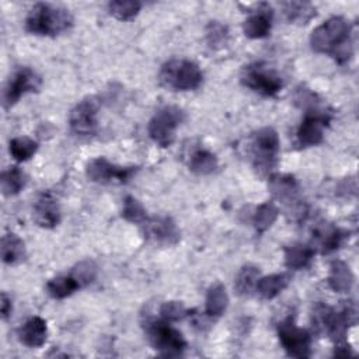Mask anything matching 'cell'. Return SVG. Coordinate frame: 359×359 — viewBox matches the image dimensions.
I'll use <instances>...</instances> for the list:
<instances>
[{
    "instance_id": "6da1fadb",
    "label": "cell",
    "mask_w": 359,
    "mask_h": 359,
    "mask_svg": "<svg viewBox=\"0 0 359 359\" xmlns=\"http://www.w3.org/2000/svg\"><path fill=\"white\" fill-rule=\"evenodd\" d=\"M310 45L314 52L330 55L339 65L349 62L353 56L351 24L344 17L328 18L313 29Z\"/></svg>"
},
{
    "instance_id": "7a4b0ae2",
    "label": "cell",
    "mask_w": 359,
    "mask_h": 359,
    "mask_svg": "<svg viewBox=\"0 0 359 359\" xmlns=\"http://www.w3.org/2000/svg\"><path fill=\"white\" fill-rule=\"evenodd\" d=\"M73 15L69 10L49 3H36L25 18V29L41 36H56L69 31Z\"/></svg>"
},
{
    "instance_id": "3957f363",
    "label": "cell",
    "mask_w": 359,
    "mask_h": 359,
    "mask_svg": "<svg viewBox=\"0 0 359 359\" xmlns=\"http://www.w3.org/2000/svg\"><path fill=\"white\" fill-rule=\"evenodd\" d=\"M311 320L316 330L320 334L327 335L331 341L335 342V345L345 344L348 328L355 325L348 302H345L341 310H337L324 303H317L313 307Z\"/></svg>"
},
{
    "instance_id": "277c9868",
    "label": "cell",
    "mask_w": 359,
    "mask_h": 359,
    "mask_svg": "<svg viewBox=\"0 0 359 359\" xmlns=\"http://www.w3.org/2000/svg\"><path fill=\"white\" fill-rule=\"evenodd\" d=\"M160 83L175 91L196 90L202 81L203 74L201 67L188 59H171L165 62L158 73Z\"/></svg>"
},
{
    "instance_id": "5b68a950",
    "label": "cell",
    "mask_w": 359,
    "mask_h": 359,
    "mask_svg": "<svg viewBox=\"0 0 359 359\" xmlns=\"http://www.w3.org/2000/svg\"><path fill=\"white\" fill-rule=\"evenodd\" d=\"M280 150L278 132L273 128L265 126L258 129L250 140V153L252 165L261 175L271 172L276 164Z\"/></svg>"
},
{
    "instance_id": "8992f818",
    "label": "cell",
    "mask_w": 359,
    "mask_h": 359,
    "mask_svg": "<svg viewBox=\"0 0 359 359\" xmlns=\"http://www.w3.org/2000/svg\"><path fill=\"white\" fill-rule=\"evenodd\" d=\"M144 331L151 346L163 356H180L187 349V341L182 334L161 317L147 318Z\"/></svg>"
},
{
    "instance_id": "52a82bcc",
    "label": "cell",
    "mask_w": 359,
    "mask_h": 359,
    "mask_svg": "<svg viewBox=\"0 0 359 359\" xmlns=\"http://www.w3.org/2000/svg\"><path fill=\"white\" fill-rule=\"evenodd\" d=\"M185 121V112L175 105H164L149 121L150 139L160 147H168L175 140L177 128Z\"/></svg>"
},
{
    "instance_id": "ba28073f",
    "label": "cell",
    "mask_w": 359,
    "mask_h": 359,
    "mask_svg": "<svg viewBox=\"0 0 359 359\" xmlns=\"http://www.w3.org/2000/svg\"><path fill=\"white\" fill-rule=\"evenodd\" d=\"M243 86L262 97H275L283 87L282 77L276 70L264 63H251L241 72Z\"/></svg>"
},
{
    "instance_id": "9c48e42d",
    "label": "cell",
    "mask_w": 359,
    "mask_h": 359,
    "mask_svg": "<svg viewBox=\"0 0 359 359\" xmlns=\"http://www.w3.org/2000/svg\"><path fill=\"white\" fill-rule=\"evenodd\" d=\"M279 342L290 358H309L311 355V335L300 328L293 316H287L278 324Z\"/></svg>"
},
{
    "instance_id": "30bf717a",
    "label": "cell",
    "mask_w": 359,
    "mask_h": 359,
    "mask_svg": "<svg viewBox=\"0 0 359 359\" xmlns=\"http://www.w3.org/2000/svg\"><path fill=\"white\" fill-rule=\"evenodd\" d=\"M139 167H122L112 164L105 157H97L87 163L86 175L90 181L97 184H126L137 172Z\"/></svg>"
},
{
    "instance_id": "8fae6325",
    "label": "cell",
    "mask_w": 359,
    "mask_h": 359,
    "mask_svg": "<svg viewBox=\"0 0 359 359\" xmlns=\"http://www.w3.org/2000/svg\"><path fill=\"white\" fill-rule=\"evenodd\" d=\"M42 79L41 76L31 67L22 66L18 67L8 79L4 91H3V104L6 108H11L18 100L28 94L35 93L41 88Z\"/></svg>"
},
{
    "instance_id": "7c38bea8",
    "label": "cell",
    "mask_w": 359,
    "mask_h": 359,
    "mask_svg": "<svg viewBox=\"0 0 359 359\" xmlns=\"http://www.w3.org/2000/svg\"><path fill=\"white\" fill-rule=\"evenodd\" d=\"M268 188L272 196L285 205L290 213L302 215L304 212L300 199V185L293 175L272 174L268 181Z\"/></svg>"
},
{
    "instance_id": "4fadbf2b",
    "label": "cell",
    "mask_w": 359,
    "mask_h": 359,
    "mask_svg": "<svg viewBox=\"0 0 359 359\" xmlns=\"http://www.w3.org/2000/svg\"><path fill=\"white\" fill-rule=\"evenodd\" d=\"M331 115L321 107L306 111V115L297 129V143L302 147L317 146L324 139V129L328 126Z\"/></svg>"
},
{
    "instance_id": "5bb4252c",
    "label": "cell",
    "mask_w": 359,
    "mask_h": 359,
    "mask_svg": "<svg viewBox=\"0 0 359 359\" xmlns=\"http://www.w3.org/2000/svg\"><path fill=\"white\" fill-rule=\"evenodd\" d=\"M100 102L94 97H87L77 102L69 115V125L77 136H93L98 129Z\"/></svg>"
},
{
    "instance_id": "9a60e30c",
    "label": "cell",
    "mask_w": 359,
    "mask_h": 359,
    "mask_svg": "<svg viewBox=\"0 0 359 359\" xmlns=\"http://www.w3.org/2000/svg\"><path fill=\"white\" fill-rule=\"evenodd\" d=\"M140 227L143 236L158 245H175L181 238V231L170 216L147 217Z\"/></svg>"
},
{
    "instance_id": "2e32d148",
    "label": "cell",
    "mask_w": 359,
    "mask_h": 359,
    "mask_svg": "<svg viewBox=\"0 0 359 359\" xmlns=\"http://www.w3.org/2000/svg\"><path fill=\"white\" fill-rule=\"evenodd\" d=\"M34 220L43 229H53L60 223L62 212L57 199L50 191H43L34 203Z\"/></svg>"
},
{
    "instance_id": "e0dca14e",
    "label": "cell",
    "mask_w": 359,
    "mask_h": 359,
    "mask_svg": "<svg viewBox=\"0 0 359 359\" xmlns=\"http://www.w3.org/2000/svg\"><path fill=\"white\" fill-rule=\"evenodd\" d=\"M273 11L269 4L262 3L243 22L244 35L251 39H261L269 35L272 29Z\"/></svg>"
},
{
    "instance_id": "ac0fdd59",
    "label": "cell",
    "mask_w": 359,
    "mask_h": 359,
    "mask_svg": "<svg viewBox=\"0 0 359 359\" xmlns=\"http://www.w3.org/2000/svg\"><path fill=\"white\" fill-rule=\"evenodd\" d=\"M344 237L345 233L341 229L330 223H320L313 230L310 247L321 254H330L339 248Z\"/></svg>"
},
{
    "instance_id": "d6986e66",
    "label": "cell",
    "mask_w": 359,
    "mask_h": 359,
    "mask_svg": "<svg viewBox=\"0 0 359 359\" xmlns=\"http://www.w3.org/2000/svg\"><path fill=\"white\" fill-rule=\"evenodd\" d=\"M18 339L28 348H39L45 344L48 337V325L46 321L39 317L34 316L29 317L17 331Z\"/></svg>"
},
{
    "instance_id": "ffe728a7",
    "label": "cell",
    "mask_w": 359,
    "mask_h": 359,
    "mask_svg": "<svg viewBox=\"0 0 359 359\" xmlns=\"http://www.w3.org/2000/svg\"><path fill=\"white\" fill-rule=\"evenodd\" d=\"M355 283V276L349 265L344 261H332L328 275V285L337 293H348Z\"/></svg>"
},
{
    "instance_id": "44dd1931",
    "label": "cell",
    "mask_w": 359,
    "mask_h": 359,
    "mask_svg": "<svg viewBox=\"0 0 359 359\" xmlns=\"http://www.w3.org/2000/svg\"><path fill=\"white\" fill-rule=\"evenodd\" d=\"M27 257L24 241L14 233H7L1 238V259L7 265H17Z\"/></svg>"
},
{
    "instance_id": "7402d4cb",
    "label": "cell",
    "mask_w": 359,
    "mask_h": 359,
    "mask_svg": "<svg viewBox=\"0 0 359 359\" xmlns=\"http://www.w3.org/2000/svg\"><path fill=\"white\" fill-rule=\"evenodd\" d=\"M314 254L316 251L310 245L302 244V243H293L285 247V265L286 268L293 271L303 269L311 262Z\"/></svg>"
},
{
    "instance_id": "603a6c76",
    "label": "cell",
    "mask_w": 359,
    "mask_h": 359,
    "mask_svg": "<svg viewBox=\"0 0 359 359\" xmlns=\"http://www.w3.org/2000/svg\"><path fill=\"white\" fill-rule=\"evenodd\" d=\"M290 276L287 273H272L258 279L257 282V292L261 297L271 300L279 296L289 285Z\"/></svg>"
},
{
    "instance_id": "cb8c5ba5",
    "label": "cell",
    "mask_w": 359,
    "mask_h": 359,
    "mask_svg": "<svg viewBox=\"0 0 359 359\" xmlns=\"http://www.w3.org/2000/svg\"><path fill=\"white\" fill-rule=\"evenodd\" d=\"M229 306V296L222 283H216L208 289L205 299V313L209 317H220Z\"/></svg>"
},
{
    "instance_id": "d4e9b609",
    "label": "cell",
    "mask_w": 359,
    "mask_h": 359,
    "mask_svg": "<svg viewBox=\"0 0 359 359\" xmlns=\"http://www.w3.org/2000/svg\"><path fill=\"white\" fill-rule=\"evenodd\" d=\"M217 165V157L206 149H196L189 157V170L199 175L212 174L216 171Z\"/></svg>"
},
{
    "instance_id": "484cf974",
    "label": "cell",
    "mask_w": 359,
    "mask_h": 359,
    "mask_svg": "<svg viewBox=\"0 0 359 359\" xmlns=\"http://www.w3.org/2000/svg\"><path fill=\"white\" fill-rule=\"evenodd\" d=\"M0 181H1L3 194L6 196H14L24 189L27 184V175L17 165H11L1 172Z\"/></svg>"
},
{
    "instance_id": "4316f807",
    "label": "cell",
    "mask_w": 359,
    "mask_h": 359,
    "mask_svg": "<svg viewBox=\"0 0 359 359\" xmlns=\"http://www.w3.org/2000/svg\"><path fill=\"white\" fill-rule=\"evenodd\" d=\"M283 10L287 21L294 24H307L313 17H316V7L306 1L283 3Z\"/></svg>"
},
{
    "instance_id": "83f0119b",
    "label": "cell",
    "mask_w": 359,
    "mask_h": 359,
    "mask_svg": "<svg viewBox=\"0 0 359 359\" xmlns=\"http://www.w3.org/2000/svg\"><path fill=\"white\" fill-rule=\"evenodd\" d=\"M77 289H80V286L70 273L56 276L46 283V292L53 299H66Z\"/></svg>"
},
{
    "instance_id": "f1b7e54d",
    "label": "cell",
    "mask_w": 359,
    "mask_h": 359,
    "mask_svg": "<svg viewBox=\"0 0 359 359\" xmlns=\"http://www.w3.org/2000/svg\"><path fill=\"white\" fill-rule=\"evenodd\" d=\"M259 279V269L254 265L243 266L236 279H234V289L240 296H248L255 287Z\"/></svg>"
},
{
    "instance_id": "f546056e",
    "label": "cell",
    "mask_w": 359,
    "mask_h": 359,
    "mask_svg": "<svg viewBox=\"0 0 359 359\" xmlns=\"http://www.w3.org/2000/svg\"><path fill=\"white\" fill-rule=\"evenodd\" d=\"M8 150L15 161H27L35 156L38 150V143L31 137L20 136L10 140Z\"/></svg>"
},
{
    "instance_id": "4dcf8cb0",
    "label": "cell",
    "mask_w": 359,
    "mask_h": 359,
    "mask_svg": "<svg viewBox=\"0 0 359 359\" xmlns=\"http://www.w3.org/2000/svg\"><path fill=\"white\" fill-rule=\"evenodd\" d=\"M278 215H279V210H278V208H276V205L273 202L268 201V202L261 203L257 208V210L254 213V217H252L254 227L259 233L268 230L276 222Z\"/></svg>"
},
{
    "instance_id": "1f68e13d",
    "label": "cell",
    "mask_w": 359,
    "mask_h": 359,
    "mask_svg": "<svg viewBox=\"0 0 359 359\" xmlns=\"http://www.w3.org/2000/svg\"><path fill=\"white\" fill-rule=\"evenodd\" d=\"M76 282L79 283L80 289L86 287L88 285H91L98 273V266L93 259H83L80 262H77L69 272Z\"/></svg>"
},
{
    "instance_id": "d6a6232c",
    "label": "cell",
    "mask_w": 359,
    "mask_h": 359,
    "mask_svg": "<svg viewBox=\"0 0 359 359\" xmlns=\"http://www.w3.org/2000/svg\"><path fill=\"white\" fill-rule=\"evenodd\" d=\"M142 8L140 1H123V0H116V1H109L108 3V11L111 15L121 21H129L135 18Z\"/></svg>"
},
{
    "instance_id": "836d02e7",
    "label": "cell",
    "mask_w": 359,
    "mask_h": 359,
    "mask_svg": "<svg viewBox=\"0 0 359 359\" xmlns=\"http://www.w3.org/2000/svg\"><path fill=\"white\" fill-rule=\"evenodd\" d=\"M122 217L126 222L130 223H136V224H142L149 216L147 212L144 209V206L140 203V201H137L135 196L128 195L123 199V205H122Z\"/></svg>"
},
{
    "instance_id": "e575fe53",
    "label": "cell",
    "mask_w": 359,
    "mask_h": 359,
    "mask_svg": "<svg viewBox=\"0 0 359 359\" xmlns=\"http://www.w3.org/2000/svg\"><path fill=\"white\" fill-rule=\"evenodd\" d=\"M229 29L224 24L219 21H210L206 27V41L210 48L217 49L227 43Z\"/></svg>"
},
{
    "instance_id": "d590c367",
    "label": "cell",
    "mask_w": 359,
    "mask_h": 359,
    "mask_svg": "<svg viewBox=\"0 0 359 359\" xmlns=\"http://www.w3.org/2000/svg\"><path fill=\"white\" fill-rule=\"evenodd\" d=\"M187 316H189V311L181 302H175V300L165 302L160 307V317L170 323L180 321Z\"/></svg>"
},
{
    "instance_id": "8d00e7d4",
    "label": "cell",
    "mask_w": 359,
    "mask_h": 359,
    "mask_svg": "<svg viewBox=\"0 0 359 359\" xmlns=\"http://www.w3.org/2000/svg\"><path fill=\"white\" fill-rule=\"evenodd\" d=\"M0 310H1V318L3 320H7L10 316H11V311H13V302H11V297L6 293V292H1V300H0Z\"/></svg>"
}]
</instances>
